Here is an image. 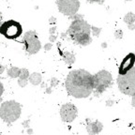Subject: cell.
<instances>
[{"label": "cell", "instance_id": "1", "mask_svg": "<svg viewBox=\"0 0 135 135\" xmlns=\"http://www.w3.org/2000/svg\"><path fill=\"white\" fill-rule=\"evenodd\" d=\"M65 86L69 95L76 99H85L93 93V75L85 70H74L68 74Z\"/></svg>", "mask_w": 135, "mask_h": 135}, {"label": "cell", "instance_id": "2", "mask_svg": "<svg viewBox=\"0 0 135 135\" xmlns=\"http://www.w3.org/2000/svg\"><path fill=\"white\" fill-rule=\"evenodd\" d=\"M67 34L72 41L81 46H87L92 42L91 25L84 19L72 20Z\"/></svg>", "mask_w": 135, "mask_h": 135}, {"label": "cell", "instance_id": "3", "mask_svg": "<svg viewBox=\"0 0 135 135\" xmlns=\"http://www.w3.org/2000/svg\"><path fill=\"white\" fill-rule=\"evenodd\" d=\"M94 79V90L93 94L94 97L99 98L101 94L105 92L106 89L112 86L113 84V76L111 72L106 70H101L93 75Z\"/></svg>", "mask_w": 135, "mask_h": 135}, {"label": "cell", "instance_id": "4", "mask_svg": "<svg viewBox=\"0 0 135 135\" xmlns=\"http://www.w3.org/2000/svg\"><path fill=\"white\" fill-rule=\"evenodd\" d=\"M21 105L15 100L5 101L0 106V117L8 124L16 121L21 115Z\"/></svg>", "mask_w": 135, "mask_h": 135}, {"label": "cell", "instance_id": "5", "mask_svg": "<svg viewBox=\"0 0 135 135\" xmlns=\"http://www.w3.org/2000/svg\"><path fill=\"white\" fill-rule=\"evenodd\" d=\"M118 89L124 95L132 96L135 95V67L125 74H118L117 79Z\"/></svg>", "mask_w": 135, "mask_h": 135}, {"label": "cell", "instance_id": "6", "mask_svg": "<svg viewBox=\"0 0 135 135\" xmlns=\"http://www.w3.org/2000/svg\"><path fill=\"white\" fill-rule=\"evenodd\" d=\"M23 33V28L20 23L14 20H8L1 25L0 34L8 40H16Z\"/></svg>", "mask_w": 135, "mask_h": 135}, {"label": "cell", "instance_id": "7", "mask_svg": "<svg viewBox=\"0 0 135 135\" xmlns=\"http://www.w3.org/2000/svg\"><path fill=\"white\" fill-rule=\"evenodd\" d=\"M23 42L26 53L30 55L38 53V51L41 48V43L38 40V34L34 30H30L25 34Z\"/></svg>", "mask_w": 135, "mask_h": 135}, {"label": "cell", "instance_id": "8", "mask_svg": "<svg viewBox=\"0 0 135 135\" xmlns=\"http://www.w3.org/2000/svg\"><path fill=\"white\" fill-rule=\"evenodd\" d=\"M56 4L59 12L69 17L78 12L81 6L79 0H57Z\"/></svg>", "mask_w": 135, "mask_h": 135}, {"label": "cell", "instance_id": "9", "mask_svg": "<svg viewBox=\"0 0 135 135\" xmlns=\"http://www.w3.org/2000/svg\"><path fill=\"white\" fill-rule=\"evenodd\" d=\"M78 115V110L76 106L72 103L63 104L60 108V116L63 122L70 123Z\"/></svg>", "mask_w": 135, "mask_h": 135}, {"label": "cell", "instance_id": "10", "mask_svg": "<svg viewBox=\"0 0 135 135\" xmlns=\"http://www.w3.org/2000/svg\"><path fill=\"white\" fill-rule=\"evenodd\" d=\"M135 64V54L129 53L123 58L120 66L118 68V74H125L131 70Z\"/></svg>", "mask_w": 135, "mask_h": 135}, {"label": "cell", "instance_id": "11", "mask_svg": "<svg viewBox=\"0 0 135 135\" xmlns=\"http://www.w3.org/2000/svg\"><path fill=\"white\" fill-rule=\"evenodd\" d=\"M85 122H86V131L89 135H97L103 129V124L99 120L91 121L89 118H86Z\"/></svg>", "mask_w": 135, "mask_h": 135}, {"label": "cell", "instance_id": "12", "mask_svg": "<svg viewBox=\"0 0 135 135\" xmlns=\"http://www.w3.org/2000/svg\"><path fill=\"white\" fill-rule=\"evenodd\" d=\"M123 21L127 25L128 28H129L131 31H133L135 29V13L132 11H129V12L126 13V15L123 18Z\"/></svg>", "mask_w": 135, "mask_h": 135}, {"label": "cell", "instance_id": "13", "mask_svg": "<svg viewBox=\"0 0 135 135\" xmlns=\"http://www.w3.org/2000/svg\"><path fill=\"white\" fill-rule=\"evenodd\" d=\"M29 71L26 69H21V73H20L19 79H18V84H19L21 87L26 86V84L29 80Z\"/></svg>", "mask_w": 135, "mask_h": 135}, {"label": "cell", "instance_id": "14", "mask_svg": "<svg viewBox=\"0 0 135 135\" xmlns=\"http://www.w3.org/2000/svg\"><path fill=\"white\" fill-rule=\"evenodd\" d=\"M61 55L63 57L64 62L69 66L74 64V62L76 60L75 55L73 53H70V52H64V53H61Z\"/></svg>", "mask_w": 135, "mask_h": 135}, {"label": "cell", "instance_id": "15", "mask_svg": "<svg viewBox=\"0 0 135 135\" xmlns=\"http://www.w3.org/2000/svg\"><path fill=\"white\" fill-rule=\"evenodd\" d=\"M41 81H42V77L40 73H38V72H33L32 74H30L29 82L33 85H38L41 83Z\"/></svg>", "mask_w": 135, "mask_h": 135}, {"label": "cell", "instance_id": "16", "mask_svg": "<svg viewBox=\"0 0 135 135\" xmlns=\"http://www.w3.org/2000/svg\"><path fill=\"white\" fill-rule=\"evenodd\" d=\"M20 73H21V69L17 67H12L8 70V75L11 78H19Z\"/></svg>", "mask_w": 135, "mask_h": 135}, {"label": "cell", "instance_id": "17", "mask_svg": "<svg viewBox=\"0 0 135 135\" xmlns=\"http://www.w3.org/2000/svg\"><path fill=\"white\" fill-rule=\"evenodd\" d=\"M101 31H102V29H101L100 27H97V26L91 25V33H92V36L99 38V35H100V33H101Z\"/></svg>", "mask_w": 135, "mask_h": 135}, {"label": "cell", "instance_id": "18", "mask_svg": "<svg viewBox=\"0 0 135 135\" xmlns=\"http://www.w3.org/2000/svg\"><path fill=\"white\" fill-rule=\"evenodd\" d=\"M123 35H124V33H123L122 29H116L114 33V36L115 40H121L123 38Z\"/></svg>", "mask_w": 135, "mask_h": 135}, {"label": "cell", "instance_id": "19", "mask_svg": "<svg viewBox=\"0 0 135 135\" xmlns=\"http://www.w3.org/2000/svg\"><path fill=\"white\" fill-rule=\"evenodd\" d=\"M87 2L91 3V4H99V5H102L105 0H87Z\"/></svg>", "mask_w": 135, "mask_h": 135}, {"label": "cell", "instance_id": "20", "mask_svg": "<svg viewBox=\"0 0 135 135\" xmlns=\"http://www.w3.org/2000/svg\"><path fill=\"white\" fill-rule=\"evenodd\" d=\"M70 19L72 20H78V19H84V15L82 14H78V13H76V14L72 15V16L70 17Z\"/></svg>", "mask_w": 135, "mask_h": 135}, {"label": "cell", "instance_id": "21", "mask_svg": "<svg viewBox=\"0 0 135 135\" xmlns=\"http://www.w3.org/2000/svg\"><path fill=\"white\" fill-rule=\"evenodd\" d=\"M105 104H106V106H107V107H112L113 105H114V99H107V100H106V102H105Z\"/></svg>", "mask_w": 135, "mask_h": 135}, {"label": "cell", "instance_id": "22", "mask_svg": "<svg viewBox=\"0 0 135 135\" xmlns=\"http://www.w3.org/2000/svg\"><path fill=\"white\" fill-rule=\"evenodd\" d=\"M57 84H58V80H57L56 78H52V80H51V86L50 87L55 86V85H57Z\"/></svg>", "mask_w": 135, "mask_h": 135}, {"label": "cell", "instance_id": "23", "mask_svg": "<svg viewBox=\"0 0 135 135\" xmlns=\"http://www.w3.org/2000/svg\"><path fill=\"white\" fill-rule=\"evenodd\" d=\"M44 49H45V51L51 50V49H52V43H47V44H45Z\"/></svg>", "mask_w": 135, "mask_h": 135}, {"label": "cell", "instance_id": "24", "mask_svg": "<svg viewBox=\"0 0 135 135\" xmlns=\"http://www.w3.org/2000/svg\"><path fill=\"white\" fill-rule=\"evenodd\" d=\"M3 92H4V86H3L2 83H1V81H0V97L2 96Z\"/></svg>", "mask_w": 135, "mask_h": 135}, {"label": "cell", "instance_id": "25", "mask_svg": "<svg viewBox=\"0 0 135 135\" xmlns=\"http://www.w3.org/2000/svg\"><path fill=\"white\" fill-rule=\"evenodd\" d=\"M23 126L25 127V128H29V120H26L25 122H23Z\"/></svg>", "mask_w": 135, "mask_h": 135}, {"label": "cell", "instance_id": "26", "mask_svg": "<svg viewBox=\"0 0 135 135\" xmlns=\"http://www.w3.org/2000/svg\"><path fill=\"white\" fill-rule=\"evenodd\" d=\"M131 105L133 108H135V95L132 96V99H131Z\"/></svg>", "mask_w": 135, "mask_h": 135}, {"label": "cell", "instance_id": "27", "mask_svg": "<svg viewBox=\"0 0 135 135\" xmlns=\"http://www.w3.org/2000/svg\"><path fill=\"white\" fill-rule=\"evenodd\" d=\"M107 42H102V43H101V48L102 49H106L107 48Z\"/></svg>", "mask_w": 135, "mask_h": 135}, {"label": "cell", "instance_id": "28", "mask_svg": "<svg viewBox=\"0 0 135 135\" xmlns=\"http://www.w3.org/2000/svg\"><path fill=\"white\" fill-rule=\"evenodd\" d=\"M3 71H4V67H3V66L0 65V74L3 73Z\"/></svg>", "mask_w": 135, "mask_h": 135}, {"label": "cell", "instance_id": "29", "mask_svg": "<svg viewBox=\"0 0 135 135\" xmlns=\"http://www.w3.org/2000/svg\"><path fill=\"white\" fill-rule=\"evenodd\" d=\"M28 133L31 134V133H33V131H32V129H28Z\"/></svg>", "mask_w": 135, "mask_h": 135}, {"label": "cell", "instance_id": "30", "mask_svg": "<svg viewBox=\"0 0 135 135\" xmlns=\"http://www.w3.org/2000/svg\"><path fill=\"white\" fill-rule=\"evenodd\" d=\"M1 25H2V23H1V17H0V27H1Z\"/></svg>", "mask_w": 135, "mask_h": 135}, {"label": "cell", "instance_id": "31", "mask_svg": "<svg viewBox=\"0 0 135 135\" xmlns=\"http://www.w3.org/2000/svg\"><path fill=\"white\" fill-rule=\"evenodd\" d=\"M125 1H132V0H125Z\"/></svg>", "mask_w": 135, "mask_h": 135}, {"label": "cell", "instance_id": "32", "mask_svg": "<svg viewBox=\"0 0 135 135\" xmlns=\"http://www.w3.org/2000/svg\"><path fill=\"white\" fill-rule=\"evenodd\" d=\"M56 1H57V0H56Z\"/></svg>", "mask_w": 135, "mask_h": 135}]
</instances>
